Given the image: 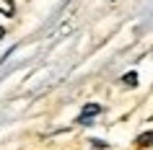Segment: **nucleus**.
<instances>
[{
  "instance_id": "3",
  "label": "nucleus",
  "mask_w": 153,
  "mask_h": 150,
  "mask_svg": "<svg viewBox=\"0 0 153 150\" xmlns=\"http://www.w3.org/2000/svg\"><path fill=\"white\" fill-rule=\"evenodd\" d=\"M0 10H3L5 16H13V3H10V0H0Z\"/></svg>"
},
{
  "instance_id": "4",
  "label": "nucleus",
  "mask_w": 153,
  "mask_h": 150,
  "mask_svg": "<svg viewBox=\"0 0 153 150\" xmlns=\"http://www.w3.org/2000/svg\"><path fill=\"white\" fill-rule=\"evenodd\" d=\"M122 83H125V86H130V88L137 86V75H135V72H127V75L122 78Z\"/></svg>"
},
{
  "instance_id": "2",
  "label": "nucleus",
  "mask_w": 153,
  "mask_h": 150,
  "mask_svg": "<svg viewBox=\"0 0 153 150\" xmlns=\"http://www.w3.org/2000/svg\"><path fill=\"white\" fill-rule=\"evenodd\" d=\"M137 145H143V148H151V145H153V132L140 134V137H137Z\"/></svg>"
},
{
  "instance_id": "1",
  "label": "nucleus",
  "mask_w": 153,
  "mask_h": 150,
  "mask_svg": "<svg viewBox=\"0 0 153 150\" xmlns=\"http://www.w3.org/2000/svg\"><path fill=\"white\" fill-rule=\"evenodd\" d=\"M99 111H101V106H99V103H88V106L83 109V114H81V122H86L88 117H96Z\"/></svg>"
},
{
  "instance_id": "5",
  "label": "nucleus",
  "mask_w": 153,
  "mask_h": 150,
  "mask_svg": "<svg viewBox=\"0 0 153 150\" xmlns=\"http://www.w3.org/2000/svg\"><path fill=\"white\" fill-rule=\"evenodd\" d=\"M0 39H3V26H0Z\"/></svg>"
}]
</instances>
